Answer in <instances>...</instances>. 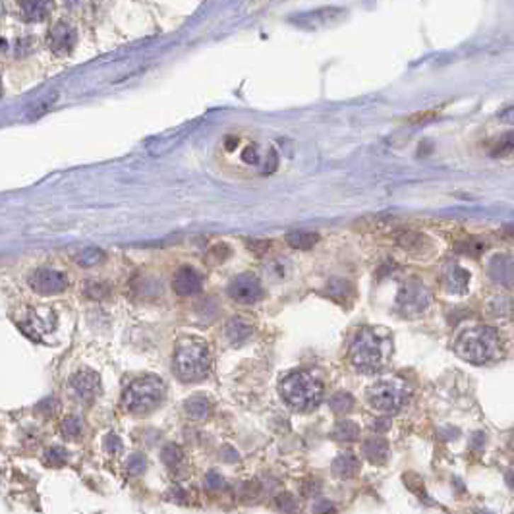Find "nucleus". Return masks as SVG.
I'll return each mask as SVG.
<instances>
[{
	"label": "nucleus",
	"instance_id": "1",
	"mask_svg": "<svg viewBox=\"0 0 514 514\" xmlns=\"http://www.w3.org/2000/svg\"><path fill=\"white\" fill-rule=\"evenodd\" d=\"M350 362L358 372H381L393 356V338L387 329H362L350 344Z\"/></svg>",
	"mask_w": 514,
	"mask_h": 514
},
{
	"label": "nucleus",
	"instance_id": "2",
	"mask_svg": "<svg viewBox=\"0 0 514 514\" xmlns=\"http://www.w3.org/2000/svg\"><path fill=\"white\" fill-rule=\"evenodd\" d=\"M211 352L205 341L195 336H184L174 348V373L180 381L195 383L209 373Z\"/></svg>",
	"mask_w": 514,
	"mask_h": 514
},
{
	"label": "nucleus",
	"instance_id": "3",
	"mask_svg": "<svg viewBox=\"0 0 514 514\" xmlns=\"http://www.w3.org/2000/svg\"><path fill=\"white\" fill-rule=\"evenodd\" d=\"M457 354L470 364H487L499 356L501 338L497 331L486 325L466 329L457 338Z\"/></svg>",
	"mask_w": 514,
	"mask_h": 514
},
{
	"label": "nucleus",
	"instance_id": "4",
	"mask_svg": "<svg viewBox=\"0 0 514 514\" xmlns=\"http://www.w3.org/2000/svg\"><path fill=\"white\" fill-rule=\"evenodd\" d=\"M280 396L296 412H309L321 404L323 385L306 372H294L280 381Z\"/></svg>",
	"mask_w": 514,
	"mask_h": 514
},
{
	"label": "nucleus",
	"instance_id": "5",
	"mask_svg": "<svg viewBox=\"0 0 514 514\" xmlns=\"http://www.w3.org/2000/svg\"><path fill=\"white\" fill-rule=\"evenodd\" d=\"M164 399V383L159 377H142L134 381L122 396V408L132 416H145L161 406Z\"/></svg>",
	"mask_w": 514,
	"mask_h": 514
},
{
	"label": "nucleus",
	"instance_id": "6",
	"mask_svg": "<svg viewBox=\"0 0 514 514\" xmlns=\"http://www.w3.org/2000/svg\"><path fill=\"white\" fill-rule=\"evenodd\" d=\"M365 396L373 410H377L381 414H394L406 404L410 391L399 379H387L370 387Z\"/></svg>",
	"mask_w": 514,
	"mask_h": 514
},
{
	"label": "nucleus",
	"instance_id": "7",
	"mask_svg": "<svg viewBox=\"0 0 514 514\" xmlns=\"http://www.w3.org/2000/svg\"><path fill=\"white\" fill-rule=\"evenodd\" d=\"M29 286L41 296H55L60 294L68 286V279L64 273L57 271V269H37L31 277H29Z\"/></svg>",
	"mask_w": 514,
	"mask_h": 514
},
{
	"label": "nucleus",
	"instance_id": "8",
	"mask_svg": "<svg viewBox=\"0 0 514 514\" xmlns=\"http://www.w3.org/2000/svg\"><path fill=\"white\" fill-rule=\"evenodd\" d=\"M429 300H431V296H429L428 288L418 280L404 285V288L399 294L400 309H402V314L410 315V317L421 314L429 306Z\"/></svg>",
	"mask_w": 514,
	"mask_h": 514
},
{
	"label": "nucleus",
	"instance_id": "9",
	"mask_svg": "<svg viewBox=\"0 0 514 514\" xmlns=\"http://www.w3.org/2000/svg\"><path fill=\"white\" fill-rule=\"evenodd\" d=\"M229 294L240 304H256V302L261 300L263 288H261V282H259L256 275L242 273V275H238V277L232 279L229 286Z\"/></svg>",
	"mask_w": 514,
	"mask_h": 514
},
{
	"label": "nucleus",
	"instance_id": "10",
	"mask_svg": "<svg viewBox=\"0 0 514 514\" xmlns=\"http://www.w3.org/2000/svg\"><path fill=\"white\" fill-rule=\"evenodd\" d=\"M70 387L74 394L84 402H91L99 396L101 393V379L99 375L91 370H79L74 373L70 379Z\"/></svg>",
	"mask_w": 514,
	"mask_h": 514
},
{
	"label": "nucleus",
	"instance_id": "11",
	"mask_svg": "<svg viewBox=\"0 0 514 514\" xmlns=\"http://www.w3.org/2000/svg\"><path fill=\"white\" fill-rule=\"evenodd\" d=\"M203 277L193 267H180L172 277V288L178 296H193L201 290Z\"/></svg>",
	"mask_w": 514,
	"mask_h": 514
},
{
	"label": "nucleus",
	"instance_id": "12",
	"mask_svg": "<svg viewBox=\"0 0 514 514\" xmlns=\"http://www.w3.org/2000/svg\"><path fill=\"white\" fill-rule=\"evenodd\" d=\"M57 325V317L50 309H33L31 314L28 315V325H20V327L31 335L33 338H37L35 333H50L52 329Z\"/></svg>",
	"mask_w": 514,
	"mask_h": 514
},
{
	"label": "nucleus",
	"instance_id": "13",
	"mask_svg": "<svg viewBox=\"0 0 514 514\" xmlns=\"http://www.w3.org/2000/svg\"><path fill=\"white\" fill-rule=\"evenodd\" d=\"M489 275L495 282L503 286H514V257L513 256H495L489 263Z\"/></svg>",
	"mask_w": 514,
	"mask_h": 514
},
{
	"label": "nucleus",
	"instance_id": "14",
	"mask_svg": "<svg viewBox=\"0 0 514 514\" xmlns=\"http://www.w3.org/2000/svg\"><path fill=\"white\" fill-rule=\"evenodd\" d=\"M331 470H333V476H335V478L350 479L360 472V460H358L356 455H352V452H343V455H338V457L333 460Z\"/></svg>",
	"mask_w": 514,
	"mask_h": 514
},
{
	"label": "nucleus",
	"instance_id": "15",
	"mask_svg": "<svg viewBox=\"0 0 514 514\" xmlns=\"http://www.w3.org/2000/svg\"><path fill=\"white\" fill-rule=\"evenodd\" d=\"M365 458L373 462V464H385L387 458H389V443L381 437H372L362 445Z\"/></svg>",
	"mask_w": 514,
	"mask_h": 514
},
{
	"label": "nucleus",
	"instance_id": "16",
	"mask_svg": "<svg viewBox=\"0 0 514 514\" xmlns=\"http://www.w3.org/2000/svg\"><path fill=\"white\" fill-rule=\"evenodd\" d=\"M468 280L470 275L466 269L458 267V265H450L445 271V286L449 288L450 292L455 294H464L468 290Z\"/></svg>",
	"mask_w": 514,
	"mask_h": 514
},
{
	"label": "nucleus",
	"instance_id": "17",
	"mask_svg": "<svg viewBox=\"0 0 514 514\" xmlns=\"http://www.w3.org/2000/svg\"><path fill=\"white\" fill-rule=\"evenodd\" d=\"M251 333H253V325L250 321H246L244 317H234L227 325V336H229L230 343L234 344H242L246 338H250Z\"/></svg>",
	"mask_w": 514,
	"mask_h": 514
},
{
	"label": "nucleus",
	"instance_id": "18",
	"mask_svg": "<svg viewBox=\"0 0 514 514\" xmlns=\"http://www.w3.org/2000/svg\"><path fill=\"white\" fill-rule=\"evenodd\" d=\"M331 437L335 441H341V443H352V441H356L358 437H360V426H358L356 421L350 420L338 421L333 428V431H331Z\"/></svg>",
	"mask_w": 514,
	"mask_h": 514
},
{
	"label": "nucleus",
	"instance_id": "19",
	"mask_svg": "<svg viewBox=\"0 0 514 514\" xmlns=\"http://www.w3.org/2000/svg\"><path fill=\"white\" fill-rule=\"evenodd\" d=\"M286 242L290 244L296 250H312L315 244L319 242L317 232H306V230H296L286 236Z\"/></svg>",
	"mask_w": 514,
	"mask_h": 514
},
{
	"label": "nucleus",
	"instance_id": "20",
	"mask_svg": "<svg viewBox=\"0 0 514 514\" xmlns=\"http://www.w3.org/2000/svg\"><path fill=\"white\" fill-rule=\"evenodd\" d=\"M184 408H186L188 416H192L193 420H203V418L209 414V410H211V402H209L205 396L195 394V396L186 400Z\"/></svg>",
	"mask_w": 514,
	"mask_h": 514
},
{
	"label": "nucleus",
	"instance_id": "21",
	"mask_svg": "<svg viewBox=\"0 0 514 514\" xmlns=\"http://www.w3.org/2000/svg\"><path fill=\"white\" fill-rule=\"evenodd\" d=\"M161 458H163V462L166 468H171V470H176L180 464H182V460H184V452L180 449L178 445H166L161 452Z\"/></svg>",
	"mask_w": 514,
	"mask_h": 514
},
{
	"label": "nucleus",
	"instance_id": "22",
	"mask_svg": "<svg viewBox=\"0 0 514 514\" xmlns=\"http://www.w3.org/2000/svg\"><path fill=\"white\" fill-rule=\"evenodd\" d=\"M399 244L408 251H421L428 246L426 236L416 234V232H404L399 236Z\"/></svg>",
	"mask_w": 514,
	"mask_h": 514
},
{
	"label": "nucleus",
	"instance_id": "23",
	"mask_svg": "<svg viewBox=\"0 0 514 514\" xmlns=\"http://www.w3.org/2000/svg\"><path fill=\"white\" fill-rule=\"evenodd\" d=\"M81 429H84L81 420L76 418V416H68V418H64V421L60 423V433H62V437L68 439V441L78 439V437L81 435Z\"/></svg>",
	"mask_w": 514,
	"mask_h": 514
},
{
	"label": "nucleus",
	"instance_id": "24",
	"mask_svg": "<svg viewBox=\"0 0 514 514\" xmlns=\"http://www.w3.org/2000/svg\"><path fill=\"white\" fill-rule=\"evenodd\" d=\"M514 149V132H507L495 142L491 149V157H505Z\"/></svg>",
	"mask_w": 514,
	"mask_h": 514
},
{
	"label": "nucleus",
	"instance_id": "25",
	"mask_svg": "<svg viewBox=\"0 0 514 514\" xmlns=\"http://www.w3.org/2000/svg\"><path fill=\"white\" fill-rule=\"evenodd\" d=\"M329 406L333 408V412H336V414H348L354 408V399L348 393H338L329 400Z\"/></svg>",
	"mask_w": 514,
	"mask_h": 514
},
{
	"label": "nucleus",
	"instance_id": "26",
	"mask_svg": "<svg viewBox=\"0 0 514 514\" xmlns=\"http://www.w3.org/2000/svg\"><path fill=\"white\" fill-rule=\"evenodd\" d=\"M68 460V452L66 449H60V447H50V449L45 450L43 462L50 468H60V466L66 464Z\"/></svg>",
	"mask_w": 514,
	"mask_h": 514
},
{
	"label": "nucleus",
	"instance_id": "27",
	"mask_svg": "<svg viewBox=\"0 0 514 514\" xmlns=\"http://www.w3.org/2000/svg\"><path fill=\"white\" fill-rule=\"evenodd\" d=\"M105 259V253L97 248H89V250H84L76 257V261H78L81 267H93V265L101 263Z\"/></svg>",
	"mask_w": 514,
	"mask_h": 514
},
{
	"label": "nucleus",
	"instance_id": "28",
	"mask_svg": "<svg viewBox=\"0 0 514 514\" xmlns=\"http://www.w3.org/2000/svg\"><path fill=\"white\" fill-rule=\"evenodd\" d=\"M126 470L132 476H142L143 472L147 470V458L143 457L142 452H136L126 460Z\"/></svg>",
	"mask_w": 514,
	"mask_h": 514
},
{
	"label": "nucleus",
	"instance_id": "29",
	"mask_svg": "<svg viewBox=\"0 0 514 514\" xmlns=\"http://www.w3.org/2000/svg\"><path fill=\"white\" fill-rule=\"evenodd\" d=\"M86 294L91 300H103L108 294V288L105 285H99V282H87Z\"/></svg>",
	"mask_w": 514,
	"mask_h": 514
},
{
	"label": "nucleus",
	"instance_id": "30",
	"mask_svg": "<svg viewBox=\"0 0 514 514\" xmlns=\"http://www.w3.org/2000/svg\"><path fill=\"white\" fill-rule=\"evenodd\" d=\"M205 486H207L209 491H221L222 487H224V479H222L221 474L209 472L207 476H205Z\"/></svg>",
	"mask_w": 514,
	"mask_h": 514
},
{
	"label": "nucleus",
	"instance_id": "31",
	"mask_svg": "<svg viewBox=\"0 0 514 514\" xmlns=\"http://www.w3.org/2000/svg\"><path fill=\"white\" fill-rule=\"evenodd\" d=\"M277 507H279L280 510H286V513L298 510V507H296V503H294L292 499V495H288V493H282L279 499H277Z\"/></svg>",
	"mask_w": 514,
	"mask_h": 514
},
{
	"label": "nucleus",
	"instance_id": "32",
	"mask_svg": "<svg viewBox=\"0 0 514 514\" xmlns=\"http://www.w3.org/2000/svg\"><path fill=\"white\" fill-rule=\"evenodd\" d=\"M105 449H107L110 455H120V452H122V441L116 435H108L107 441H105Z\"/></svg>",
	"mask_w": 514,
	"mask_h": 514
},
{
	"label": "nucleus",
	"instance_id": "33",
	"mask_svg": "<svg viewBox=\"0 0 514 514\" xmlns=\"http://www.w3.org/2000/svg\"><path fill=\"white\" fill-rule=\"evenodd\" d=\"M242 159L246 161L248 164H257V161H259V155H257V149H256V145H248L246 149H244V155Z\"/></svg>",
	"mask_w": 514,
	"mask_h": 514
},
{
	"label": "nucleus",
	"instance_id": "34",
	"mask_svg": "<svg viewBox=\"0 0 514 514\" xmlns=\"http://www.w3.org/2000/svg\"><path fill=\"white\" fill-rule=\"evenodd\" d=\"M499 120L503 122V124L514 126V105H513V107H507V108H503V110H501Z\"/></svg>",
	"mask_w": 514,
	"mask_h": 514
},
{
	"label": "nucleus",
	"instance_id": "35",
	"mask_svg": "<svg viewBox=\"0 0 514 514\" xmlns=\"http://www.w3.org/2000/svg\"><path fill=\"white\" fill-rule=\"evenodd\" d=\"M277 161H279V159H277V153L271 149L269 151V157H267V166L263 169V174H271V172L277 171V164H279Z\"/></svg>",
	"mask_w": 514,
	"mask_h": 514
},
{
	"label": "nucleus",
	"instance_id": "36",
	"mask_svg": "<svg viewBox=\"0 0 514 514\" xmlns=\"http://www.w3.org/2000/svg\"><path fill=\"white\" fill-rule=\"evenodd\" d=\"M248 246H250L251 250L256 251V253H261V251L267 250V248H269L271 244L267 242V240H263V242H261V240H257V242H253V240H251V242H248Z\"/></svg>",
	"mask_w": 514,
	"mask_h": 514
},
{
	"label": "nucleus",
	"instance_id": "37",
	"mask_svg": "<svg viewBox=\"0 0 514 514\" xmlns=\"http://www.w3.org/2000/svg\"><path fill=\"white\" fill-rule=\"evenodd\" d=\"M236 142H238L236 137H232V139H227V149L234 151L236 149Z\"/></svg>",
	"mask_w": 514,
	"mask_h": 514
},
{
	"label": "nucleus",
	"instance_id": "38",
	"mask_svg": "<svg viewBox=\"0 0 514 514\" xmlns=\"http://www.w3.org/2000/svg\"><path fill=\"white\" fill-rule=\"evenodd\" d=\"M315 510H333V507H331V505H325V503H323V505H317V507H315Z\"/></svg>",
	"mask_w": 514,
	"mask_h": 514
},
{
	"label": "nucleus",
	"instance_id": "39",
	"mask_svg": "<svg viewBox=\"0 0 514 514\" xmlns=\"http://www.w3.org/2000/svg\"><path fill=\"white\" fill-rule=\"evenodd\" d=\"M510 447L514 449V433H513V437H510Z\"/></svg>",
	"mask_w": 514,
	"mask_h": 514
}]
</instances>
